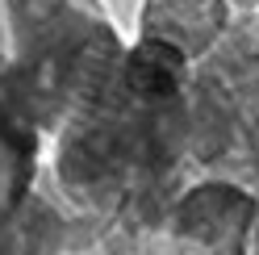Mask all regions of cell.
I'll return each instance as SVG.
<instances>
[{
    "mask_svg": "<svg viewBox=\"0 0 259 255\" xmlns=\"http://www.w3.org/2000/svg\"><path fill=\"white\" fill-rule=\"evenodd\" d=\"M192 59L171 42L134 38L109 84L46 142V180L105 226V251L151 247L163 214L197 176L188 155Z\"/></svg>",
    "mask_w": 259,
    "mask_h": 255,
    "instance_id": "cell-1",
    "label": "cell"
},
{
    "mask_svg": "<svg viewBox=\"0 0 259 255\" xmlns=\"http://www.w3.org/2000/svg\"><path fill=\"white\" fill-rule=\"evenodd\" d=\"M121 55L105 0H0V92L46 142L109 84Z\"/></svg>",
    "mask_w": 259,
    "mask_h": 255,
    "instance_id": "cell-2",
    "label": "cell"
},
{
    "mask_svg": "<svg viewBox=\"0 0 259 255\" xmlns=\"http://www.w3.org/2000/svg\"><path fill=\"white\" fill-rule=\"evenodd\" d=\"M188 155L197 176H230L259 193V46L230 29L192 63Z\"/></svg>",
    "mask_w": 259,
    "mask_h": 255,
    "instance_id": "cell-3",
    "label": "cell"
},
{
    "mask_svg": "<svg viewBox=\"0 0 259 255\" xmlns=\"http://www.w3.org/2000/svg\"><path fill=\"white\" fill-rule=\"evenodd\" d=\"M259 193L230 176H192L163 214L151 247L167 251H247Z\"/></svg>",
    "mask_w": 259,
    "mask_h": 255,
    "instance_id": "cell-4",
    "label": "cell"
},
{
    "mask_svg": "<svg viewBox=\"0 0 259 255\" xmlns=\"http://www.w3.org/2000/svg\"><path fill=\"white\" fill-rule=\"evenodd\" d=\"M234 21L230 0H142L138 5V38L171 42L197 63L226 38Z\"/></svg>",
    "mask_w": 259,
    "mask_h": 255,
    "instance_id": "cell-5",
    "label": "cell"
},
{
    "mask_svg": "<svg viewBox=\"0 0 259 255\" xmlns=\"http://www.w3.org/2000/svg\"><path fill=\"white\" fill-rule=\"evenodd\" d=\"M46 163V134L0 92V226L17 214Z\"/></svg>",
    "mask_w": 259,
    "mask_h": 255,
    "instance_id": "cell-6",
    "label": "cell"
},
{
    "mask_svg": "<svg viewBox=\"0 0 259 255\" xmlns=\"http://www.w3.org/2000/svg\"><path fill=\"white\" fill-rule=\"evenodd\" d=\"M247 251H259V209H255V226H251V243H247Z\"/></svg>",
    "mask_w": 259,
    "mask_h": 255,
    "instance_id": "cell-7",
    "label": "cell"
},
{
    "mask_svg": "<svg viewBox=\"0 0 259 255\" xmlns=\"http://www.w3.org/2000/svg\"><path fill=\"white\" fill-rule=\"evenodd\" d=\"M234 9H259V0H230Z\"/></svg>",
    "mask_w": 259,
    "mask_h": 255,
    "instance_id": "cell-8",
    "label": "cell"
}]
</instances>
